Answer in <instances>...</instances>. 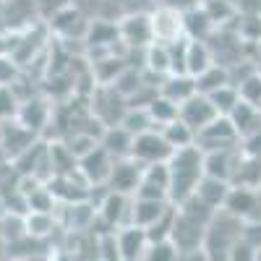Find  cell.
I'll list each match as a JSON object with an SVG mask.
<instances>
[{
    "instance_id": "obj_19",
    "label": "cell",
    "mask_w": 261,
    "mask_h": 261,
    "mask_svg": "<svg viewBox=\"0 0 261 261\" xmlns=\"http://www.w3.org/2000/svg\"><path fill=\"white\" fill-rule=\"evenodd\" d=\"M160 94L167 97V99H172V102L180 107L186 99H191L196 94V79L188 76V73H170L160 84Z\"/></svg>"
},
{
    "instance_id": "obj_28",
    "label": "cell",
    "mask_w": 261,
    "mask_h": 261,
    "mask_svg": "<svg viewBox=\"0 0 261 261\" xmlns=\"http://www.w3.org/2000/svg\"><path fill=\"white\" fill-rule=\"evenodd\" d=\"M86 45L89 47H113L118 39V24L113 21H89V29H86Z\"/></svg>"
},
{
    "instance_id": "obj_41",
    "label": "cell",
    "mask_w": 261,
    "mask_h": 261,
    "mask_svg": "<svg viewBox=\"0 0 261 261\" xmlns=\"http://www.w3.org/2000/svg\"><path fill=\"white\" fill-rule=\"evenodd\" d=\"M18 76V65L13 58L8 55H0V86H11Z\"/></svg>"
},
{
    "instance_id": "obj_18",
    "label": "cell",
    "mask_w": 261,
    "mask_h": 261,
    "mask_svg": "<svg viewBox=\"0 0 261 261\" xmlns=\"http://www.w3.org/2000/svg\"><path fill=\"white\" fill-rule=\"evenodd\" d=\"M167 206H170V201H165V199H139V196H134L130 199V225L146 230L151 222H157V217Z\"/></svg>"
},
{
    "instance_id": "obj_38",
    "label": "cell",
    "mask_w": 261,
    "mask_h": 261,
    "mask_svg": "<svg viewBox=\"0 0 261 261\" xmlns=\"http://www.w3.org/2000/svg\"><path fill=\"white\" fill-rule=\"evenodd\" d=\"M178 256L180 251L175 248L172 241H157V243H149L141 261H178Z\"/></svg>"
},
{
    "instance_id": "obj_12",
    "label": "cell",
    "mask_w": 261,
    "mask_h": 261,
    "mask_svg": "<svg viewBox=\"0 0 261 261\" xmlns=\"http://www.w3.org/2000/svg\"><path fill=\"white\" fill-rule=\"evenodd\" d=\"M134 196H139V199H165V201H170V170H167V162L144 165L141 183H139Z\"/></svg>"
},
{
    "instance_id": "obj_24",
    "label": "cell",
    "mask_w": 261,
    "mask_h": 261,
    "mask_svg": "<svg viewBox=\"0 0 261 261\" xmlns=\"http://www.w3.org/2000/svg\"><path fill=\"white\" fill-rule=\"evenodd\" d=\"M209 65H214V55H212L209 45L204 39H188V47H186V73L196 79L199 73H204Z\"/></svg>"
},
{
    "instance_id": "obj_3",
    "label": "cell",
    "mask_w": 261,
    "mask_h": 261,
    "mask_svg": "<svg viewBox=\"0 0 261 261\" xmlns=\"http://www.w3.org/2000/svg\"><path fill=\"white\" fill-rule=\"evenodd\" d=\"M196 146L201 151H214V149H238L241 146V134L232 125L227 115H217L209 125H204L196 134Z\"/></svg>"
},
{
    "instance_id": "obj_23",
    "label": "cell",
    "mask_w": 261,
    "mask_h": 261,
    "mask_svg": "<svg viewBox=\"0 0 261 261\" xmlns=\"http://www.w3.org/2000/svg\"><path fill=\"white\" fill-rule=\"evenodd\" d=\"M99 144L110 151L115 160L130 157V146H134V134L125 130L123 125H107L99 136Z\"/></svg>"
},
{
    "instance_id": "obj_21",
    "label": "cell",
    "mask_w": 261,
    "mask_h": 261,
    "mask_svg": "<svg viewBox=\"0 0 261 261\" xmlns=\"http://www.w3.org/2000/svg\"><path fill=\"white\" fill-rule=\"evenodd\" d=\"M232 186H243V188H261V157L256 154H246L241 149V160H238V167L232 172Z\"/></svg>"
},
{
    "instance_id": "obj_35",
    "label": "cell",
    "mask_w": 261,
    "mask_h": 261,
    "mask_svg": "<svg viewBox=\"0 0 261 261\" xmlns=\"http://www.w3.org/2000/svg\"><path fill=\"white\" fill-rule=\"evenodd\" d=\"M55 230V217L47 212H27L24 217V232L29 238H45Z\"/></svg>"
},
{
    "instance_id": "obj_16",
    "label": "cell",
    "mask_w": 261,
    "mask_h": 261,
    "mask_svg": "<svg viewBox=\"0 0 261 261\" xmlns=\"http://www.w3.org/2000/svg\"><path fill=\"white\" fill-rule=\"evenodd\" d=\"M241 160V146L238 149H214L204 151V175L220 178V180H232V172Z\"/></svg>"
},
{
    "instance_id": "obj_11",
    "label": "cell",
    "mask_w": 261,
    "mask_h": 261,
    "mask_svg": "<svg viewBox=\"0 0 261 261\" xmlns=\"http://www.w3.org/2000/svg\"><path fill=\"white\" fill-rule=\"evenodd\" d=\"M141 170L144 165L136 162L134 157H120L113 162V170L107 175V188L115 191V193H125V196H134L139 183H141Z\"/></svg>"
},
{
    "instance_id": "obj_45",
    "label": "cell",
    "mask_w": 261,
    "mask_h": 261,
    "mask_svg": "<svg viewBox=\"0 0 261 261\" xmlns=\"http://www.w3.org/2000/svg\"><path fill=\"white\" fill-rule=\"evenodd\" d=\"M178 261H209V258H206V253L199 248V251H183V253L178 256Z\"/></svg>"
},
{
    "instance_id": "obj_36",
    "label": "cell",
    "mask_w": 261,
    "mask_h": 261,
    "mask_svg": "<svg viewBox=\"0 0 261 261\" xmlns=\"http://www.w3.org/2000/svg\"><path fill=\"white\" fill-rule=\"evenodd\" d=\"M118 125H123L125 130H130L134 136L144 134V130H149V128H154V123H151L146 107H130V105H128V110H125V115H123V120Z\"/></svg>"
},
{
    "instance_id": "obj_5",
    "label": "cell",
    "mask_w": 261,
    "mask_h": 261,
    "mask_svg": "<svg viewBox=\"0 0 261 261\" xmlns=\"http://www.w3.org/2000/svg\"><path fill=\"white\" fill-rule=\"evenodd\" d=\"M128 110V99L115 89V86H94L92 92V115L107 128L118 125Z\"/></svg>"
},
{
    "instance_id": "obj_42",
    "label": "cell",
    "mask_w": 261,
    "mask_h": 261,
    "mask_svg": "<svg viewBox=\"0 0 261 261\" xmlns=\"http://www.w3.org/2000/svg\"><path fill=\"white\" fill-rule=\"evenodd\" d=\"M227 261H258V251L253 246H248L243 238H241V241L235 243V248L230 251Z\"/></svg>"
},
{
    "instance_id": "obj_37",
    "label": "cell",
    "mask_w": 261,
    "mask_h": 261,
    "mask_svg": "<svg viewBox=\"0 0 261 261\" xmlns=\"http://www.w3.org/2000/svg\"><path fill=\"white\" fill-rule=\"evenodd\" d=\"M206 97L212 99V105L217 107V113H220V115H230L232 107L241 102V92H238V86H232V84L220 86V89H214V92L206 94Z\"/></svg>"
},
{
    "instance_id": "obj_39",
    "label": "cell",
    "mask_w": 261,
    "mask_h": 261,
    "mask_svg": "<svg viewBox=\"0 0 261 261\" xmlns=\"http://www.w3.org/2000/svg\"><path fill=\"white\" fill-rule=\"evenodd\" d=\"M238 92H241V99H246L251 105H258L261 102V68L253 71L251 76H246L241 84H238Z\"/></svg>"
},
{
    "instance_id": "obj_17",
    "label": "cell",
    "mask_w": 261,
    "mask_h": 261,
    "mask_svg": "<svg viewBox=\"0 0 261 261\" xmlns=\"http://www.w3.org/2000/svg\"><path fill=\"white\" fill-rule=\"evenodd\" d=\"M50 105H47V99H39V97H29V99H24L18 105V113H16V120L24 125V128H29L32 134H39L42 128H45L47 123H50Z\"/></svg>"
},
{
    "instance_id": "obj_13",
    "label": "cell",
    "mask_w": 261,
    "mask_h": 261,
    "mask_svg": "<svg viewBox=\"0 0 261 261\" xmlns=\"http://www.w3.org/2000/svg\"><path fill=\"white\" fill-rule=\"evenodd\" d=\"M113 162H115V157L102 144H97L89 154H84L79 160L76 170L81 172V178L89 183V186H105L107 183V175H110V170H113Z\"/></svg>"
},
{
    "instance_id": "obj_49",
    "label": "cell",
    "mask_w": 261,
    "mask_h": 261,
    "mask_svg": "<svg viewBox=\"0 0 261 261\" xmlns=\"http://www.w3.org/2000/svg\"><path fill=\"white\" fill-rule=\"evenodd\" d=\"M258 261H261V251H258Z\"/></svg>"
},
{
    "instance_id": "obj_34",
    "label": "cell",
    "mask_w": 261,
    "mask_h": 261,
    "mask_svg": "<svg viewBox=\"0 0 261 261\" xmlns=\"http://www.w3.org/2000/svg\"><path fill=\"white\" fill-rule=\"evenodd\" d=\"M175 214H178V206L175 204H170L160 217H157V222H151L146 227V235H149V243H157V241H170V235H172V225H175Z\"/></svg>"
},
{
    "instance_id": "obj_30",
    "label": "cell",
    "mask_w": 261,
    "mask_h": 261,
    "mask_svg": "<svg viewBox=\"0 0 261 261\" xmlns=\"http://www.w3.org/2000/svg\"><path fill=\"white\" fill-rule=\"evenodd\" d=\"M225 84H230V71H227V65L214 63V65H209L204 73L196 76V92L212 94L214 89H220V86H225Z\"/></svg>"
},
{
    "instance_id": "obj_26",
    "label": "cell",
    "mask_w": 261,
    "mask_h": 261,
    "mask_svg": "<svg viewBox=\"0 0 261 261\" xmlns=\"http://www.w3.org/2000/svg\"><path fill=\"white\" fill-rule=\"evenodd\" d=\"M183 21H186V37H188V39H204V42H206V39L217 32V27L212 24V18L204 13L201 6L186 8V11H183Z\"/></svg>"
},
{
    "instance_id": "obj_25",
    "label": "cell",
    "mask_w": 261,
    "mask_h": 261,
    "mask_svg": "<svg viewBox=\"0 0 261 261\" xmlns=\"http://www.w3.org/2000/svg\"><path fill=\"white\" fill-rule=\"evenodd\" d=\"M232 120V125L238 128V134H241V139H246L248 134H253V130L261 128V113H258V107L241 99L235 107H232V113L227 115Z\"/></svg>"
},
{
    "instance_id": "obj_29",
    "label": "cell",
    "mask_w": 261,
    "mask_h": 261,
    "mask_svg": "<svg viewBox=\"0 0 261 261\" xmlns=\"http://www.w3.org/2000/svg\"><path fill=\"white\" fill-rule=\"evenodd\" d=\"M160 130H162L165 141L172 146V151H175V149H186V146H193V144H196V130H193L188 123H183L180 118H178V120H172V123H167V125H162Z\"/></svg>"
},
{
    "instance_id": "obj_1",
    "label": "cell",
    "mask_w": 261,
    "mask_h": 261,
    "mask_svg": "<svg viewBox=\"0 0 261 261\" xmlns=\"http://www.w3.org/2000/svg\"><path fill=\"white\" fill-rule=\"evenodd\" d=\"M170 170V204H183L188 196L196 193L199 180L204 178V151L199 146L175 149L167 160Z\"/></svg>"
},
{
    "instance_id": "obj_15",
    "label": "cell",
    "mask_w": 261,
    "mask_h": 261,
    "mask_svg": "<svg viewBox=\"0 0 261 261\" xmlns=\"http://www.w3.org/2000/svg\"><path fill=\"white\" fill-rule=\"evenodd\" d=\"M115 238H118V253H120V261H141L146 248H149V235L144 227H136V225H125L120 230H115Z\"/></svg>"
},
{
    "instance_id": "obj_43",
    "label": "cell",
    "mask_w": 261,
    "mask_h": 261,
    "mask_svg": "<svg viewBox=\"0 0 261 261\" xmlns=\"http://www.w3.org/2000/svg\"><path fill=\"white\" fill-rule=\"evenodd\" d=\"M243 241L248 246H253L256 251H261V220L243 222Z\"/></svg>"
},
{
    "instance_id": "obj_40",
    "label": "cell",
    "mask_w": 261,
    "mask_h": 261,
    "mask_svg": "<svg viewBox=\"0 0 261 261\" xmlns=\"http://www.w3.org/2000/svg\"><path fill=\"white\" fill-rule=\"evenodd\" d=\"M18 113V97L13 86H0V120H8Z\"/></svg>"
},
{
    "instance_id": "obj_48",
    "label": "cell",
    "mask_w": 261,
    "mask_h": 261,
    "mask_svg": "<svg viewBox=\"0 0 261 261\" xmlns=\"http://www.w3.org/2000/svg\"><path fill=\"white\" fill-rule=\"evenodd\" d=\"M256 50H258V58H261V39H258V45H256Z\"/></svg>"
},
{
    "instance_id": "obj_8",
    "label": "cell",
    "mask_w": 261,
    "mask_h": 261,
    "mask_svg": "<svg viewBox=\"0 0 261 261\" xmlns=\"http://www.w3.org/2000/svg\"><path fill=\"white\" fill-rule=\"evenodd\" d=\"M130 199H134V196L115 193V191L107 188L102 193L99 204H97V220L107 230H120V227L130 225Z\"/></svg>"
},
{
    "instance_id": "obj_14",
    "label": "cell",
    "mask_w": 261,
    "mask_h": 261,
    "mask_svg": "<svg viewBox=\"0 0 261 261\" xmlns=\"http://www.w3.org/2000/svg\"><path fill=\"white\" fill-rule=\"evenodd\" d=\"M217 115V107L212 105V99L206 97V94H201V92H196L191 99H186L180 107H178V118L183 120V123H188L196 134L204 128V125H209Z\"/></svg>"
},
{
    "instance_id": "obj_33",
    "label": "cell",
    "mask_w": 261,
    "mask_h": 261,
    "mask_svg": "<svg viewBox=\"0 0 261 261\" xmlns=\"http://www.w3.org/2000/svg\"><path fill=\"white\" fill-rule=\"evenodd\" d=\"M199 6L204 8V13L212 18V24L217 29H225L227 21L238 18V11L230 6V0H201Z\"/></svg>"
},
{
    "instance_id": "obj_22",
    "label": "cell",
    "mask_w": 261,
    "mask_h": 261,
    "mask_svg": "<svg viewBox=\"0 0 261 261\" xmlns=\"http://www.w3.org/2000/svg\"><path fill=\"white\" fill-rule=\"evenodd\" d=\"M144 76H154L160 84L165 76H170V50L167 45H160V42H151V45L144 50Z\"/></svg>"
},
{
    "instance_id": "obj_6",
    "label": "cell",
    "mask_w": 261,
    "mask_h": 261,
    "mask_svg": "<svg viewBox=\"0 0 261 261\" xmlns=\"http://www.w3.org/2000/svg\"><path fill=\"white\" fill-rule=\"evenodd\" d=\"M118 39L125 50H146L154 34H151V18L149 13H128L118 21Z\"/></svg>"
},
{
    "instance_id": "obj_10",
    "label": "cell",
    "mask_w": 261,
    "mask_h": 261,
    "mask_svg": "<svg viewBox=\"0 0 261 261\" xmlns=\"http://www.w3.org/2000/svg\"><path fill=\"white\" fill-rule=\"evenodd\" d=\"M227 214L238 217L241 222H251V220H261V196L253 188H243V186H230V193L222 206Z\"/></svg>"
},
{
    "instance_id": "obj_7",
    "label": "cell",
    "mask_w": 261,
    "mask_h": 261,
    "mask_svg": "<svg viewBox=\"0 0 261 261\" xmlns=\"http://www.w3.org/2000/svg\"><path fill=\"white\" fill-rule=\"evenodd\" d=\"M172 154V146L165 141L160 128H149L144 134L134 136V146H130V157L141 165H154V162H167Z\"/></svg>"
},
{
    "instance_id": "obj_20",
    "label": "cell",
    "mask_w": 261,
    "mask_h": 261,
    "mask_svg": "<svg viewBox=\"0 0 261 261\" xmlns=\"http://www.w3.org/2000/svg\"><path fill=\"white\" fill-rule=\"evenodd\" d=\"M53 29L60 37H86V29H89V21L84 18V13L73 6H65L53 16Z\"/></svg>"
},
{
    "instance_id": "obj_44",
    "label": "cell",
    "mask_w": 261,
    "mask_h": 261,
    "mask_svg": "<svg viewBox=\"0 0 261 261\" xmlns=\"http://www.w3.org/2000/svg\"><path fill=\"white\" fill-rule=\"evenodd\" d=\"M238 13H261V0H230Z\"/></svg>"
},
{
    "instance_id": "obj_32",
    "label": "cell",
    "mask_w": 261,
    "mask_h": 261,
    "mask_svg": "<svg viewBox=\"0 0 261 261\" xmlns=\"http://www.w3.org/2000/svg\"><path fill=\"white\" fill-rule=\"evenodd\" d=\"M235 34L246 45H258L261 39V13H238Z\"/></svg>"
},
{
    "instance_id": "obj_4",
    "label": "cell",
    "mask_w": 261,
    "mask_h": 261,
    "mask_svg": "<svg viewBox=\"0 0 261 261\" xmlns=\"http://www.w3.org/2000/svg\"><path fill=\"white\" fill-rule=\"evenodd\" d=\"M151 18V34L160 45H172L178 39H186V21H183V8L175 6H157L149 13Z\"/></svg>"
},
{
    "instance_id": "obj_27",
    "label": "cell",
    "mask_w": 261,
    "mask_h": 261,
    "mask_svg": "<svg viewBox=\"0 0 261 261\" xmlns=\"http://www.w3.org/2000/svg\"><path fill=\"white\" fill-rule=\"evenodd\" d=\"M230 186H232V183H227V180L204 175V178L199 180L196 196H199L201 201H206L212 209H222V206H225V199H227V193H230Z\"/></svg>"
},
{
    "instance_id": "obj_31",
    "label": "cell",
    "mask_w": 261,
    "mask_h": 261,
    "mask_svg": "<svg viewBox=\"0 0 261 261\" xmlns=\"http://www.w3.org/2000/svg\"><path fill=\"white\" fill-rule=\"evenodd\" d=\"M146 110H149V118H151V123H154V128H162L172 120H178V105L172 99H167V97H162V94H157L154 99H151L146 105Z\"/></svg>"
},
{
    "instance_id": "obj_9",
    "label": "cell",
    "mask_w": 261,
    "mask_h": 261,
    "mask_svg": "<svg viewBox=\"0 0 261 261\" xmlns=\"http://www.w3.org/2000/svg\"><path fill=\"white\" fill-rule=\"evenodd\" d=\"M204 235H206V222L196 220V217L178 209L175 225H172V235H170V241L175 243V248L180 253L183 251H199L204 246Z\"/></svg>"
},
{
    "instance_id": "obj_46",
    "label": "cell",
    "mask_w": 261,
    "mask_h": 261,
    "mask_svg": "<svg viewBox=\"0 0 261 261\" xmlns=\"http://www.w3.org/2000/svg\"><path fill=\"white\" fill-rule=\"evenodd\" d=\"M50 261H76V258L68 253H55V256H50Z\"/></svg>"
},
{
    "instance_id": "obj_47",
    "label": "cell",
    "mask_w": 261,
    "mask_h": 261,
    "mask_svg": "<svg viewBox=\"0 0 261 261\" xmlns=\"http://www.w3.org/2000/svg\"><path fill=\"white\" fill-rule=\"evenodd\" d=\"M18 261H50V256H24V258H18Z\"/></svg>"
},
{
    "instance_id": "obj_2",
    "label": "cell",
    "mask_w": 261,
    "mask_h": 261,
    "mask_svg": "<svg viewBox=\"0 0 261 261\" xmlns=\"http://www.w3.org/2000/svg\"><path fill=\"white\" fill-rule=\"evenodd\" d=\"M241 238H243V222L238 220V217L227 214L225 209H217L212 222L206 225L201 251L206 253L209 261H227L230 251L235 248V243L241 241Z\"/></svg>"
}]
</instances>
